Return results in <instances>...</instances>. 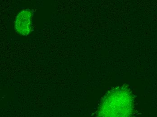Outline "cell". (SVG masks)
<instances>
[{
  "instance_id": "cell-2",
  "label": "cell",
  "mask_w": 157,
  "mask_h": 117,
  "mask_svg": "<svg viewBox=\"0 0 157 117\" xmlns=\"http://www.w3.org/2000/svg\"><path fill=\"white\" fill-rule=\"evenodd\" d=\"M33 12L29 9H23L17 15L15 28L19 34L27 36L32 30Z\"/></svg>"
},
{
  "instance_id": "cell-1",
  "label": "cell",
  "mask_w": 157,
  "mask_h": 117,
  "mask_svg": "<svg viewBox=\"0 0 157 117\" xmlns=\"http://www.w3.org/2000/svg\"><path fill=\"white\" fill-rule=\"evenodd\" d=\"M134 98L130 88L117 86L109 91L102 99L97 112V117H132Z\"/></svg>"
}]
</instances>
